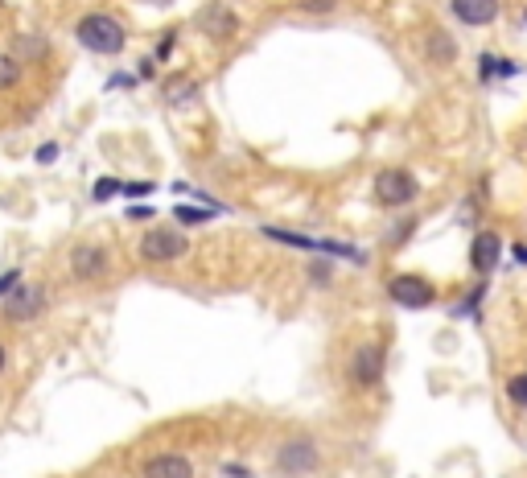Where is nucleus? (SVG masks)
<instances>
[{
  "label": "nucleus",
  "instance_id": "nucleus-15",
  "mask_svg": "<svg viewBox=\"0 0 527 478\" xmlns=\"http://www.w3.org/2000/svg\"><path fill=\"white\" fill-rule=\"evenodd\" d=\"M478 71H482V79H511V75H519V66L507 58H495V54H482Z\"/></svg>",
  "mask_w": 527,
  "mask_h": 478
},
{
  "label": "nucleus",
  "instance_id": "nucleus-20",
  "mask_svg": "<svg viewBox=\"0 0 527 478\" xmlns=\"http://www.w3.org/2000/svg\"><path fill=\"white\" fill-rule=\"evenodd\" d=\"M120 190H124V186H120L116 178H99V182H95V190H91V198H95V202H103V198H112V194H120Z\"/></svg>",
  "mask_w": 527,
  "mask_h": 478
},
{
  "label": "nucleus",
  "instance_id": "nucleus-19",
  "mask_svg": "<svg viewBox=\"0 0 527 478\" xmlns=\"http://www.w3.org/2000/svg\"><path fill=\"white\" fill-rule=\"evenodd\" d=\"M507 400L515 408H527V371H519V375H511V380H507Z\"/></svg>",
  "mask_w": 527,
  "mask_h": 478
},
{
  "label": "nucleus",
  "instance_id": "nucleus-14",
  "mask_svg": "<svg viewBox=\"0 0 527 478\" xmlns=\"http://www.w3.org/2000/svg\"><path fill=\"white\" fill-rule=\"evenodd\" d=\"M425 50H429V62L433 66H453V62H458V38H453V33H445V29H429Z\"/></svg>",
  "mask_w": 527,
  "mask_h": 478
},
{
  "label": "nucleus",
  "instance_id": "nucleus-4",
  "mask_svg": "<svg viewBox=\"0 0 527 478\" xmlns=\"http://www.w3.org/2000/svg\"><path fill=\"white\" fill-rule=\"evenodd\" d=\"M136 252L145 264H173V260H182L190 252V239L178 227H153L145 239H140Z\"/></svg>",
  "mask_w": 527,
  "mask_h": 478
},
{
  "label": "nucleus",
  "instance_id": "nucleus-9",
  "mask_svg": "<svg viewBox=\"0 0 527 478\" xmlns=\"http://www.w3.org/2000/svg\"><path fill=\"white\" fill-rule=\"evenodd\" d=\"M112 272V256L103 244H79V248H70V277L75 281H103Z\"/></svg>",
  "mask_w": 527,
  "mask_h": 478
},
{
  "label": "nucleus",
  "instance_id": "nucleus-28",
  "mask_svg": "<svg viewBox=\"0 0 527 478\" xmlns=\"http://www.w3.org/2000/svg\"><path fill=\"white\" fill-rule=\"evenodd\" d=\"M128 215H132V219H153V207H132Z\"/></svg>",
  "mask_w": 527,
  "mask_h": 478
},
{
  "label": "nucleus",
  "instance_id": "nucleus-1",
  "mask_svg": "<svg viewBox=\"0 0 527 478\" xmlns=\"http://www.w3.org/2000/svg\"><path fill=\"white\" fill-rule=\"evenodd\" d=\"M75 42L83 50H91V54H120L128 46V29L112 13H87L75 25Z\"/></svg>",
  "mask_w": 527,
  "mask_h": 478
},
{
  "label": "nucleus",
  "instance_id": "nucleus-22",
  "mask_svg": "<svg viewBox=\"0 0 527 478\" xmlns=\"http://www.w3.org/2000/svg\"><path fill=\"white\" fill-rule=\"evenodd\" d=\"M309 281H313V285H330V281H334V277H330V264H326V260H313V264H309Z\"/></svg>",
  "mask_w": 527,
  "mask_h": 478
},
{
  "label": "nucleus",
  "instance_id": "nucleus-23",
  "mask_svg": "<svg viewBox=\"0 0 527 478\" xmlns=\"http://www.w3.org/2000/svg\"><path fill=\"white\" fill-rule=\"evenodd\" d=\"M17 285H21V268H9L5 277H0V301H5V297H9Z\"/></svg>",
  "mask_w": 527,
  "mask_h": 478
},
{
  "label": "nucleus",
  "instance_id": "nucleus-24",
  "mask_svg": "<svg viewBox=\"0 0 527 478\" xmlns=\"http://www.w3.org/2000/svg\"><path fill=\"white\" fill-rule=\"evenodd\" d=\"M338 5V0H297V9H305V13H330Z\"/></svg>",
  "mask_w": 527,
  "mask_h": 478
},
{
  "label": "nucleus",
  "instance_id": "nucleus-21",
  "mask_svg": "<svg viewBox=\"0 0 527 478\" xmlns=\"http://www.w3.org/2000/svg\"><path fill=\"white\" fill-rule=\"evenodd\" d=\"M412 231H416V219H404V223H396V227H392V235H388V244H392V248H400Z\"/></svg>",
  "mask_w": 527,
  "mask_h": 478
},
{
  "label": "nucleus",
  "instance_id": "nucleus-2",
  "mask_svg": "<svg viewBox=\"0 0 527 478\" xmlns=\"http://www.w3.org/2000/svg\"><path fill=\"white\" fill-rule=\"evenodd\" d=\"M46 310H50V289L38 285V281H21V285L5 297V305H0L5 322H17V326H25V322H33V318H42Z\"/></svg>",
  "mask_w": 527,
  "mask_h": 478
},
{
  "label": "nucleus",
  "instance_id": "nucleus-6",
  "mask_svg": "<svg viewBox=\"0 0 527 478\" xmlns=\"http://www.w3.org/2000/svg\"><path fill=\"white\" fill-rule=\"evenodd\" d=\"M318 462H322V454H318V446H313V437H289L285 446L276 450V458H272L276 474H285V478L313 474V470H318Z\"/></svg>",
  "mask_w": 527,
  "mask_h": 478
},
{
  "label": "nucleus",
  "instance_id": "nucleus-3",
  "mask_svg": "<svg viewBox=\"0 0 527 478\" xmlns=\"http://www.w3.org/2000/svg\"><path fill=\"white\" fill-rule=\"evenodd\" d=\"M388 367V347L383 343H359L346 359V384L350 388H375Z\"/></svg>",
  "mask_w": 527,
  "mask_h": 478
},
{
  "label": "nucleus",
  "instance_id": "nucleus-13",
  "mask_svg": "<svg viewBox=\"0 0 527 478\" xmlns=\"http://www.w3.org/2000/svg\"><path fill=\"white\" fill-rule=\"evenodd\" d=\"M198 29L206 33V38H215V42H227L231 33L239 29V21H235V13H231L227 5H206V9L198 13Z\"/></svg>",
  "mask_w": 527,
  "mask_h": 478
},
{
  "label": "nucleus",
  "instance_id": "nucleus-30",
  "mask_svg": "<svg viewBox=\"0 0 527 478\" xmlns=\"http://www.w3.org/2000/svg\"><path fill=\"white\" fill-rule=\"evenodd\" d=\"M515 260H519V264H527V248H515Z\"/></svg>",
  "mask_w": 527,
  "mask_h": 478
},
{
  "label": "nucleus",
  "instance_id": "nucleus-26",
  "mask_svg": "<svg viewBox=\"0 0 527 478\" xmlns=\"http://www.w3.org/2000/svg\"><path fill=\"white\" fill-rule=\"evenodd\" d=\"M38 161H42V165L58 161V145H42V149H38Z\"/></svg>",
  "mask_w": 527,
  "mask_h": 478
},
{
  "label": "nucleus",
  "instance_id": "nucleus-32",
  "mask_svg": "<svg viewBox=\"0 0 527 478\" xmlns=\"http://www.w3.org/2000/svg\"><path fill=\"white\" fill-rule=\"evenodd\" d=\"M157 5H165V0H157Z\"/></svg>",
  "mask_w": 527,
  "mask_h": 478
},
{
  "label": "nucleus",
  "instance_id": "nucleus-18",
  "mask_svg": "<svg viewBox=\"0 0 527 478\" xmlns=\"http://www.w3.org/2000/svg\"><path fill=\"white\" fill-rule=\"evenodd\" d=\"M215 211H223V207H173V219H178V223H210V219H215Z\"/></svg>",
  "mask_w": 527,
  "mask_h": 478
},
{
  "label": "nucleus",
  "instance_id": "nucleus-8",
  "mask_svg": "<svg viewBox=\"0 0 527 478\" xmlns=\"http://www.w3.org/2000/svg\"><path fill=\"white\" fill-rule=\"evenodd\" d=\"M268 239H276V244H289V248H301V252H326V256H346V260H355L363 264L367 256L359 248H350V244H338V239H313V235H297V231H285V227H264Z\"/></svg>",
  "mask_w": 527,
  "mask_h": 478
},
{
  "label": "nucleus",
  "instance_id": "nucleus-12",
  "mask_svg": "<svg viewBox=\"0 0 527 478\" xmlns=\"http://www.w3.org/2000/svg\"><path fill=\"white\" fill-rule=\"evenodd\" d=\"M140 478H194V462L186 454H153L145 466H140Z\"/></svg>",
  "mask_w": 527,
  "mask_h": 478
},
{
  "label": "nucleus",
  "instance_id": "nucleus-10",
  "mask_svg": "<svg viewBox=\"0 0 527 478\" xmlns=\"http://www.w3.org/2000/svg\"><path fill=\"white\" fill-rule=\"evenodd\" d=\"M449 13L458 17L462 25H470V29H486V25L499 21L503 0H449Z\"/></svg>",
  "mask_w": 527,
  "mask_h": 478
},
{
  "label": "nucleus",
  "instance_id": "nucleus-16",
  "mask_svg": "<svg viewBox=\"0 0 527 478\" xmlns=\"http://www.w3.org/2000/svg\"><path fill=\"white\" fill-rule=\"evenodd\" d=\"M190 99H198V83H194V79H173V83L165 87V104H173V108L190 104Z\"/></svg>",
  "mask_w": 527,
  "mask_h": 478
},
{
  "label": "nucleus",
  "instance_id": "nucleus-7",
  "mask_svg": "<svg viewBox=\"0 0 527 478\" xmlns=\"http://www.w3.org/2000/svg\"><path fill=\"white\" fill-rule=\"evenodd\" d=\"M416 194H420V182L408 174V169H383V174H375V202L379 207L400 211Z\"/></svg>",
  "mask_w": 527,
  "mask_h": 478
},
{
  "label": "nucleus",
  "instance_id": "nucleus-17",
  "mask_svg": "<svg viewBox=\"0 0 527 478\" xmlns=\"http://www.w3.org/2000/svg\"><path fill=\"white\" fill-rule=\"evenodd\" d=\"M17 83H21V62L9 50H0V91H13Z\"/></svg>",
  "mask_w": 527,
  "mask_h": 478
},
{
  "label": "nucleus",
  "instance_id": "nucleus-11",
  "mask_svg": "<svg viewBox=\"0 0 527 478\" xmlns=\"http://www.w3.org/2000/svg\"><path fill=\"white\" fill-rule=\"evenodd\" d=\"M503 260V235L499 231H478L474 244H470V268L478 272V277H486V272H495Z\"/></svg>",
  "mask_w": 527,
  "mask_h": 478
},
{
  "label": "nucleus",
  "instance_id": "nucleus-31",
  "mask_svg": "<svg viewBox=\"0 0 527 478\" xmlns=\"http://www.w3.org/2000/svg\"><path fill=\"white\" fill-rule=\"evenodd\" d=\"M523 25H527V9H523Z\"/></svg>",
  "mask_w": 527,
  "mask_h": 478
},
{
  "label": "nucleus",
  "instance_id": "nucleus-29",
  "mask_svg": "<svg viewBox=\"0 0 527 478\" xmlns=\"http://www.w3.org/2000/svg\"><path fill=\"white\" fill-rule=\"evenodd\" d=\"M9 371V351H5V343H0V375Z\"/></svg>",
  "mask_w": 527,
  "mask_h": 478
},
{
  "label": "nucleus",
  "instance_id": "nucleus-5",
  "mask_svg": "<svg viewBox=\"0 0 527 478\" xmlns=\"http://www.w3.org/2000/svg\"><path fill=\"white\" fill-rule=\"evenodd\" d=\"M388 297L400 310H429L437 301V285L429 277H420V272H396L388 281Z\"/></svg>",
  "mask_w": 527,
  "mask_h": 478
},
{
  "label": "nucleus",
  "instance_id": "nucleus-25",
  "mask_svg": "<svg viewBox=\"0 0 527 478\" xmlns=\"http://www.w3.org/2000/svg\"><path fill=\"white\" fill-rule=\"evenodd\" d=\"M173 42H178V29H169L165 38H161V46H157V58H169V54H173Z\"/></svg>",
  "mask_w": 527,
  "mask_h": 478
},
{
  "label": "nucleus",
  "instance_id": "nucleus-27",
  "mask_svg": "<svg viewBox=\"0 0 527 478\" xmlns=\"http://www.w3.org/2000/svg\"><path fill=\"white\" fill-rule=\"evenodd\" d=\"M149 190H153V186H145V182H132V186H124V194H132V198H136V194H149Z\"/></svg>",
  "mask_w": 527,
  "mask_h": 478
}]
</instances>
